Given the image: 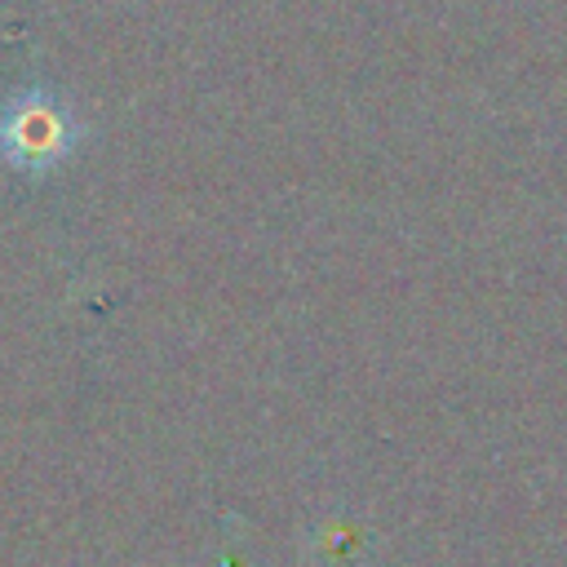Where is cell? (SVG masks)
Returning a JSON list of instances; mask_svg holds the SVG:
<instances>
[{"instance_id": "obj_1", "label": "cell", "mask_w": 567, "mask_h": 567, "mask_svg": "<svg viewBox=\"0 0 567 567\" xmlns=\"http://www.w3.org/2000/svg\"><path fill=\"white\" fill-rule=\"evenodd\" d=\"M71 146V124L62 115L58 102L40 97V93H27L18 102L4 106L0 115V151L18 164V168H49L66 155Z\"/></svg>"}]
</instances>
